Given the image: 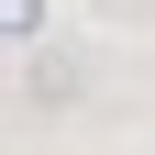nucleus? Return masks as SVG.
I'll list each match as a JSON object with an SVG mask.
<instances>
[{"label":"nucleus","mask_w":155,"mask_h":155,"mask_svg":"<svg viewBox=\"0 0 155 155\" xmlns=\"http://www.w3.org/2000/svg\"><path fill=\"white\" fill-rule=\"evenodd\" d=\"M45 33V0H0V45H33Z\"/></svg>","instance_id":"obj_1"}]
</instances>
